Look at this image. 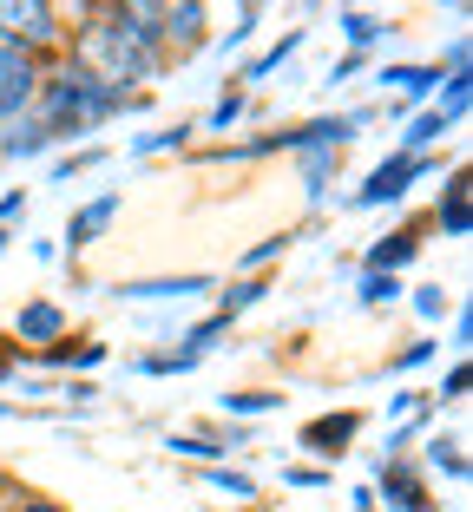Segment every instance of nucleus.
Segmentation results:
<instances>
[{
	"instance_id": "1",
	"label": "nucleus",
	"mask_w": 473,
	"mask_h": 512,
	"mask_svg": "<svg viewBox=\"0 0 473 512\" xmlns=\"http://www.w3.org/2000/svg\"><path fill=\"white\" fill-rule=\"evenodd\" d=\"M106 112H119V92L99 86L92 73H66V79H53L46 99H40V132L60 138V132H79V125L106 119Z\"/></svg>"
},
{
	"instance_id": "2",
	"label": "nucleus",
	"mask_w": 473,
	"mask_h": 512,
	"mask_svg": "<svg viewBox=\"0 0 473 512\" xmlns=\"http://www.w3.org/2000/svg\"><path fill=\"white\" fill-rule=\"evenodd\" d=\"M79 53H86V73L112 92H119L125 79H152V66H158V53L145 40H132L125 27H92Z\"/></svg>"
},
{
	"instance_id": "3",
	"label": "nucleus",
	"mask_w": 473,
	"mask_h": 512,
	"mask_svg": "<svg viewBox=\"0 0 473 512\" xmlns=\"http://www.w3.org/2000/svg\"><path fill=\"white\" fill-rule=\"evenodd\" d=\"M0 40L27 53V46H53L60 40V20H53V0H0Z\"/></svg>"
},
{
	"instance_id": "4",
	"label": "nucleus",
	"mask_w": 473,
	"mask_h": 512,
	"mask_svg": "<svg viewBox=\"0 0 473 512\" xmlns=\"http://www.w3.org/2000/svg\"><path fill=\"white\" fill-rule=\"evenodd\" d=\"M171 7H178V0H119L112 27H125L132 40H145L158 53V46H165V27H171Z\"/></svg>"
},
{
	"instance_id": "5",
	"label": "nucleus",
	"mask_w": 473,
	"mask_h": 512,
	"mask_svg": "<svg viewBox=\"0 0 473 512\" xmlns=\"http://www.w3.org/2000/svg\"><path fill=\"white\" fill-rule=\"evenodd\" d=\"M33 99V60L14 53V46H0V125L20 119V106Z\"/></svg>"
},
{
	"instance_id": "6",
	"label": "nucleus",
	"mask_w": 473,
	"mask_h": 512,
	"mask_svg": "<svg viewBox=\"0 0 473 512\" xmlns=\"http://www.w3.org/2000/svg\"><path fill=\"white\" fill-rule=\"evenodd\" d=\"M414 171H421L414 158H395V165H382L375 178L362 184V204H382V197H401V191H408V178H414Z\"/></svg>"
},
{
	"instance_id": "7",
	"label": "nucleus",
	"mask_w": 473,
	"mask_h": 512,
	"mask_svg": "<svg viewBox=\"0 0 473 512\" xmlns=\"http://www.w3.org/2000/svg\"><path fill=\"white\" fill-rule=\"evenodd\" d=\"M198 27H204L198 0H178V7H171V27H165V46H178V53H191V46H198Z\"/></svg>"
},
{
	"instance_id": "8",
	"label": "nucleus",
	"mask_w": 473,
	"mask_h": 512,
	"mask_svg": "<svg viewBox=\"0 0 473 512\" xmlns=\"http://www.w3.org/2000/svg\"><path fill=\"white\" fill-rule=\"evenodd\" d=\"M112 217H119V197H99V204H86V211L73 217V230H66V237H73V243H92L99 230L112 224Z\"/></svg>"
},
{
	"instance_id": "9",
	"label": "nucleus",
	"mask_w": 473,
	"mask_h": 512,
	"mask_svg": "<svg viewBox=\"0 0 473 512\" xmlns=\"http://www.w3.org/2000/svg\"><path fill=\"white\" fill-rule=\"evenodd\" d=\"M355 434V414H336V421H316L309 427V447L316 453H342V440Z\"/></svg>"
},
{
	"instance_id": "10",
	"label": "nucleus",
	"mask_w": 473,
	"mask_h": 512,
	"mask_svg": "<svg viewBox=\"0 0 473 512\" xmlns=\"http://www.w3.org/2000/svg\"><path fill=\"white\" fill-rule=\"evenodd\" d=\"M60 309L53 302H33V309H20V335H33V342H46V335H60Z\"/></svg>"
},
{
	"instance_id": "11",
	"label": "nucleus",
	"mask_w": 473,
	"mask_h": 512,
	"mask_svg": "<svg viewBox=\"0 0 473 512\" xmlns=\"http://www.w3.org/2000/svg\"><path fill=\"white\" fill-rule=\"evenodd\" d=\"M382 486L395 493V506H401V512H421V486H414L401 467H382Z\"/></svg>"
},
{
	"instance_id": "12",
	"label": "nucleus",
	"mask_w": 473,
	"mask_h": 512,
	"mask_svg": "<svg viewBox=\"0 0 473 512\" xmlns=\"http://www.w3.org/2000/svg\"><path fill=\"white\" fill-rule=\"evenodd\" d=\"M414 256V237H395V243H375V256H368V270H388L395 276V263H408Z\"/></svg>"
},
{
	"instance_id": "13",
	"label": "nucleus",
	"mask_w": 473,
	"mask_h": 512,
	"mask_svg": "<svg viewBox=\"0 0 473 512\" xmlns=\"http://www.w3.org/2000/svg\"><path fill=\"white\" fill-rule=\"evenodd\" d=\"M441 224L454 230V237L467 230V178H454V184H447V211H441Z\"/></svg>"
},
{
	"instance_id": "14",
	"label": "nucleus",
	"mask_w": 473,
	"mask_h": 512,
	"mask_svg": "<svg viewBox=\"0 0 473 512\" xmlns=\"http://www.w3.org/2000/svg\"><path fill=\"white\" fill-rule=\"evenodd\" d=\"M447 125H454V119H447V112H421V119H414V132H408V151H421V145H434V138H441V132H447Z\"/></svg>"
},
{
	"instance_id": "15",
	"label": "nucleus",
	"mask_w": 473,
	"mask_h": 512,
	"mask_svg": "<svg viewBox=\"0 0 473 512\" xmlns=\"http://www.w3.org/2000/svg\"><path fill=\"white\" fill-rule=\"evenodd\" d=\"M428 460H434V467H447L454 480H467V453H460V440H434Z\"/></svg>"
},
{
	"instance_id": "16",
	"label": "nucleus",
	"mask_w": 473,
	"mask_h": 512,
	"mask_svg": "<svg viewBox=\"0 0 473 512\" xmlns=\"http://www.w3.org/2000/svg\"><path fill=\"white\" fill-rule=\"evenodd\" d=\"M204 289V276H178V283H132V296H191Z\"/></svg>"
},
{
	"instance_id": "17",
	"label": "nucleus",
	"mask_w": 473,
	"mask_h": 512,
	"mask_svg": "<svg viewBox=\"0 0 473 512\" xmlns=\"http://www.w3.org/2000/svg\"><path fill=\"white\" fill-rule=\"evenodd\" d=\"M362 302H395V276H388V270H368L362 276Z\"/></svg>"
},
{
	"instance_id": "18",
	"label": "nucleus",
	"mask_w": 473,
	"mask_h": 512,
	"mask_svg": "<svg viewBox=\"0 0 473 512\" xmlns=\"http://www.w3.org/2000/svg\"><path fill=\"white\" fill-rule=\"evenodd\" d=\"M211 486H217V493H230V499H250V493H257L244 473H224V467H211Z\"/></svg>"
},
{
	"instance_id": "19",
	"label": "nucleus",
	"mask_w": 473,
	"mask_h": 512,
	"mask_svg": "<svg viewBox=\"0 0 473 512\" xmlns=\"http://www.w3.org/2000/svg\"><path fill=\"white\" fill-rule=\"evenodd\" d=\"M224 407H237V414H263V407H276V394H230Z\"/></svg>"
},
{
	"instance_id": "20",
	"label": "nucleus",
	"mask_w": 473,
	"mask_h": 512,
	"mask_svg": "<svg viewBox=\"0 0 473 512\" xmlns=\"http://www.w3.org/2000/svg\"><path fill=\"white\" fill-rule=\"evenodd\" d=\"M349 40H355V46L375 40V20H368V14H349Z\"/></svg>"
},
{
	"instance_id": "21",
	"label": "nucleus",
	"mask_w": 473,
	"mask_h": 512,
	"mask_svg": "<svg viewBox=\"0 0 473 512\" xmlns=\"http://www.w3.org/2000/svg\"><path fill=\"white\" fill-rule=\"evenodd\" d=\"M414 309H421V316H441V309H447V296H434V289H421V296H414Z\"/></svg>"
},
{
	"instance_id": "22",
	"label": "nucleus",
	"mask_w": 473,
	"mask_h": 512,
	"mask_svg": "<svg viewBox=\"0 0 473 512\" xmlns=\"http://www.w3.org/2000/svg\"><path fill=\"white\" fill-rule=\"evenodd\" d=\"M355 512H375V499H368V493H355Z\"/></svg>"
}]
</instances>
